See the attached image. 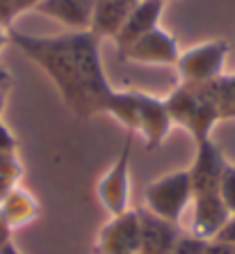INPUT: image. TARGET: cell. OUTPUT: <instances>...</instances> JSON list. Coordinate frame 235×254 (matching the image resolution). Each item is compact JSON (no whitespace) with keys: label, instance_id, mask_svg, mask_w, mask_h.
<instances>
[{"label":"cell","instance_id":"6da1fadb","mask_svg":"<svg viewBox=\"0 0 235 254\" xmlns=\"http://www.w3.org/2000/svg\"><path fill=\"white\" fill-rule=\"evenodd\" d=\"M7 42L53 80L62 101L76 117L89 119L107 113L117 89L105 78L100 39L92 30H66L64 35L37 37L7 28Z\"/></svg>","mask_w":235,"mask_h":254},{"label":"cell","instance_id":"7a4b0ae2","mask_svg":"<svg viewBox=\"0 0 235 254\" xmlns=\"http://www.w3.org/2000/svg\"><path fill=\"white\" fill-rule=\"evenodd\" d=\"M226 167L222 149L212 140L196 144V156L189 167V181H192V236L212 241L217 231L231 218L222 197H219V179Z\"/></svg>","mask_w":235,"mask_h":254},{"label":"cell","instance_id":"3957f363","mask_svg":"<svg viewBox=\"0 0 235 254\" xmlns=\"http://www.w3.org/2000/svg\"><path fill=\"white\" fill-rule=\"evenodd\" d=\"M165 106L169 110L171 124H178L188 130L196 144L210 140L212 126L222 119L217 103L206 89V85L181 83L165 99Z\"/></svg>","mask_w":235,"mask_h":254},{"label":"cell","instance_id":"277c9868","mask_svg":"<svg viewBox=\"0 0 235 254\" xmlns=\"http://www.w3.org/2000/svg\"><path fill=\"white\" fill-rule=\"evenodd\" d=\"M192 201V181L188 170L169 172L146 188V206L153 215L178 225L183 211Z\"/></svg>","mask_w":235,"mask_h":254},{"label":"cell","instance_id":"5b68a950","mask_svg":"<svg viewBox=\"0 0 235 254\" xmlns=\"http://www.w3.org/2000/svg\"><path fill=\"white\" fill-rule=\"evenodd\" d=\"M226 58H229V44L224 39H210V42L188 48L176 62L181 83L203 85L224 76Z\"/></svg>","mask_w":235,"mask_h":254},{"label":"cell","instance_id":"8992f818","mask_svg":"<svg viewBox=\"0 0 235 254\" xmlns=\"http://www.w3.org/2000/svg\"><path fill=\"white\" fill-rule=\"evenodd\" d=\"M130 156H133V133H126L124 147L119 151L114 165L100 177L98 186H96V195H98L100 204L114 215L128 211V199H130Z\"/></svg>","mask_w":235,"mask_h":254},{"label":"cell","instance_id":"52a82bcc","mask_svg":"<svg viewBox=\"0 0 235 254\" xmlns=\"http://www.w3.org/2000/svg\"><path fill=\"white\" fill-rule=\"evenodd\" d=\"M181 58L176 39L165 28H153L144 37H140L133 46L126 48L124 55H119L121 62H135V64H153V66H169L176 64Z\"/></svg>","mask_w":235,"mask_h":254},{"label":"cell","instance_id":"ba28073f","mask_svg":"<svg viewBox=\"0 0 235 254\" xmlns=\"http://www.w3.org/2000/svg\"><path fill=\"white\" fill-rule=\"evenodd\" d=\"M135 101H137V126L135 133H140L146 142V149H155L158 144L165 142V137L171 130V117L169 110L165 106V99L148 94V92H140L135 89Z\"/></svg>","mask_w":235,"mask_h":254},{"label":"cell","instance_id":"9c48e42d","mask_svg":"<svg viewBox=\"0 0 235 254\" xmlns=\"http://www.w3.org/2000/svg\"><path fill=\"white\" fill-rule=\"evenodd\" d=\"M137 213V236H140V248L137 254H169L183 231L178 225L167 222V220L153 215L148 208H140Z\"/></svg>","mask_w":235,"mask_h":254},{"label":"cell","instance_id":"30bf717a","mask_svg":"<svg viewBox=\"0 0 235 254\" xmlns=\"http://www.w3.org/2000/svg\"><path fill=\"white\" fill-rule=\"evenodd\" d=\"M140 236H137V213L126 211L107 222L98 231L96 254H137Z\"/></svg>","mask_w":235,"mask_h":254},{"label":"cell","instance_id":"8fae6325","mask_svg":"<svg viewBox=\"0 0 235 254\" xmlns=\"http://www.w3.org/2000/svg\"><path fill=\"white\" fill-rule=\"evenodd\" d=\"M165 2L167 0H140L133 12L128 14L126 23L121 25V30L117 32V37L112 39L114 46H117V53L124 55L126 48L133 46V44L144 37L146 32H151L153 28L160 25V16L165 12Z\"/></svg>","mask_w":235,"mask_h":254},{"label":"cell","instance_id":"7c38bea8","mask_svg":"<svg viewBox=\"0 0 235 254\" xmlns=\"http://www.w3.org/2000/svg\"><path fill=\"white\" fill-rule=\"evenodd\" d=\"M94 2L96 0H42L37 2L35 12L55 18L69 32H83L92 28Z\"/></svg>","mask_w":235,"mask_h":254},{"label":"cell","instance_id":"4fadbf2b","mask_svg":"<svg viewBox=\"0 0 235 254\" xmlns=\"http://www.w3.org/2000/svg\"><path fill=\"white\" fill-rule=\"evenodd\" d=\"M140 0H96L94 14H92V32L98 39H114L121 25L126 23L128 14Z\"/></svg>","mask_w":235,"mask_h":254},{"label":"cell","instance_id":"5bb4252c","mask_svg":"<svg viewBox=\"0 0 235 254\" xmlns=\"http://www.w3.org/2000/svg\"><path fill=\"white\" fill-rule=\"evenodd\" d=\"M39 215V204L28 190L23 188H9L0 199V218L12 229H18V227L28 225Z\"/></svg>","mask_w":235,"mask_h":254},{"label":"cell","instance_id":"9a60e30c","mask_svg":"<svg viewBox=\"0 0 235 254\" xmlns=\"http://www.w3.org/2000/svg\"><path fill=\"white\" fill-rule=\"evenodd\" d=\"M219 197H222L229 215H235V165L231 163H226L222 179H219Z\"/></svg>","mask_w":235,"mask_h":254},{"label":"cell","instance_id":"2e32d148","mask_svg":"<svg viewBox=\"0 0 235 254\" xmlns=\"http://www.w3.org/2000/svg\"><path fill=\"white\" fill-rule=\"evenodd\" d=\"M208 248H210V241H206V238H196V236H192V234H189V236L183 234L169 254H208Z\"/></svg>","mask_w":235,"mask_h":254},{"label":"cell","instance_id":"e0dca14e","mask_svg":"<svg viewBox=\"0 0 235 254\" xmlns=\"http://www.w3.org/2000/svg\"><path fill=\"white\" fill-rule=\"evenodd\" d=\"M14 151H16V137L0 122V154H14Z\"/></svg>","mask_w":235,"mask_h":254},{"label":"cell","instance_id":"ac0fdd59","mask_svg":"<svg viewBox=\"0 0 235 254\" xmlns=\"http://www.w3.org/2000/svg\"><path fill=\"white\" fill-rule=\"evenodd\" d=\"M212 241H222V243H229V245H235V215H231L226 220V225L217 231V236Z\"/></svg>","mask_w":235,"mask_h":254},{"label":"cell","instance_id":"d6986e66","mask_svg":"<svg viewBox=\"0 0 235 254\" xmlns=\"http://www.w3.org/2000/svg\"><path fill=\"white\" fill-rule=\"evenodd\" d=\"M14 21V0H0V23L5 28H12Z\"/></svg>","mask_w":235,"mask_h":254},{"label":"cell","instance_id":"ffe728a7","mask_svg":"<svg viewBox=\"0 0 235 254\" xmlns=\"http://www.w3.org/2000/svg\"><path fill=\"white\" fill-rule=\"evenodd\" d=\"M37 2H42V0H14V16H18L25 9H35Z\"/></svg>","mask_w":235,"mask_h":254},{"label":"cell","instance_id":"44dd1931","mask_svg":"<svg viewBox=\"0 0 235 254\" xmlns=\"http://www.w3.org/2000/svg\"><path fill=\"white\" fill-rule=\"evenodd\" d=\"M9 85H12V76H9V71L0 66V92H7Z\"/></svg>","mask_w":235,"mask_h":254},{"label":"cell","instance_id":"7402d4cb","mask_svg":"<svg viewBox=\"0 0 235 254\" xmlns=\"http://www.w3.org/2000/svg\"><path fill=\"white\" fill-rule=\"evenodd\" d=\"M0 254H21V252H18L16 245L9 241V243H5V245H0Z\"/></svg>","mask_w":235,"mask_h":254},{"label":"cell","instance_id":"603a6c76","mask_svg":"<svg viewBox=\"0 0 235 254\" xmlns=\"http://www.w3.org/2000/svg\"><path fill=\"white\" fill-rule=\"evenodd\" d=\"M7 44V28L2 23H0V51H2V46Z\"/></svg>","mask_w":235,"mask_h":254},{"label":"cell","instance_id":"cb8c5ba5","mask_svg":"<svg viewBox=\"0 0 235 254\" xmlns=\"http://www.w3.org/2000/svg\"><path fill=\"white\" fill-rule=\"evenodd\" d=\"M224 119H235V103L226 110V113H224Z\"/></svg>","mask_w":235,"mask_h":254},{"label":"cell","instance_id":"d4e9b609","mask_svg":"<svg viewBox=\"0 0 235 254\" xmlns=\"http://www.w3.org/2000/svg\"><path fill=\"white\" fill-rule=\"evenodd\" d=\"M5 94L7 92H0V115H2V108H5Z\"/></svg>","mask_w":235,"mask_h":254}]
</instances>
